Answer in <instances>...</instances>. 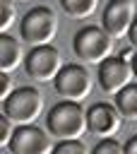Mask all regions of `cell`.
<instances>
[{
	"label": "cell",
	"mask_w": 137,
	"mask_h": 154,
	"mask_svg": "<svg viewBox=\"0 0 137 154\" xmlns=\"http://www.w3.org/2000/svg\"><path fill=\"white\" fill-rule=\"evenodd\" d=\"M48 132L58 140H82L84 132H89L87 125V111L82 108L79 101H58L48 116H46Z\"/></svg>",
	"instance_id": "obj_1"
},
{
	"label": "cell",
	"mask_w": 137,
	"mask_h": 154,
	"mask_svg": "<svg viewBox=\"0 0 137 154\" xmlns=\"http://www.w3.org/2000/svg\"><path fill=\"white\" fill-rule=\"evenodd\" d=\"M72 51L79 60L101 65L106 58L113 55V36L103 26H94V24L82 26L72 36Z\"/></svg>",
	"instance_id": "obj_2"
},
{
	"label": "cell",
	"mask_w": 137,
	"mask_h": 154,
	"mask_svg": "<svg viewBox=\"0 0 137 154\" xmlns=\"http://www.w3.org/2000/svg\"><path fill=\"white\" fill-rule=\"evenodd\" d=\"M19 34H22V41H26L31 46H48L58 34L55 12L46 5L31 7L19 22Z\"/></svg>",
	"instance_id": "obj_3"
},
{
	"label": "cell",
	"mask_w": 137,
	"mask_h": 154,
	"mask_svg": "<svg viewBox=\"0 0 137 154\" xmlns=\"http://www.w3.org/2000/svg\"><path fill=\"white\" fill-rule=\"evenodd\" d=\"M2 113L14 125H31L43 113V94L34 87H17L2 101Z\"/></svg>",
	"instance_id": "obj_4"
},
{
	"label": "cell",
	"mask_w": 137,
	"mask_h": 154,
	"mask_svg": "<svg viewBox=\"0 0 137 154\" xmlns=\"http://www.w3.org/2000/svg\"><path fill=\"white\" fill-rule=\"evenodd\" d=\"M58 96L67 99V101H84L89 94H91V87H94V79L89 75V70L79 63H65L62 70L58 72L55 82H53Z\"/></svg>",
	"instance_id": "obj_5"
},
{
	"label": "cell",
	"mask_w": 137,
	"mask_h": 154,
	"mask_svg": "<svg viewBox=\"0 0 137 154\" xmlns=\"http://www.w3.org/2000/svg\"><path fill=\"white\" fill-rule=\"evenodd\" d=\"M62 65H65L62 55L53 43L31 46V51L26 53V60H24V70L34 82H55Z\"/></svg>",
	"instance_id": "obj_6"
},
{
	"label": "cell",
	"mask_w": 137,
	"mask_h": 154,
	"mask_svg": "<svg viewBox=\"0 0 137 154\" xmlns=\"http://www.w3.org/2000/svg\"><path fill=\"white\" fill-rule=\"evenodd\" d=\"M132 77H135V70H132V63L125 60L123 55H111L106 58L99 70H96V79H99V87L106 91V94H118L123 91L127 84H132Z\"/></svg>",
	"instance_id": "obj_7"
},
{
	"label": "cell",
	"mask_w": 137,
	"mask_h": 154,
	"mask_svg": "<svg viewBox=\"0 0 137 154\" xmlns=\"http://www.w3.org/2000/svg\"><path fill=\"white\" fill-rule=\"evenodd\" d=\"M53 142H50V132L41 130L38 125H17L12 142L7 144V149L12 154H50L53 152Z\"/></svg>",
	"instance_id": "obj_8"
},
{
	"label": "cell",
	"mask_w": 137,
	"mask_h": 154,
	"mask_svg": "<svg viewBox=\"0 0 137 154\" xmlns=\"http://www.w3.org/2000/svg\"><path fill=\"white\" fill-rule=\"evenodd\" d=\"M137 19V10H135V0H111L103 10L101 17V26L113 36V38H123L130 34L132 24Z\"/></svg>",
	"instance_id": "obj_9"
},
{
	"label": "cell",
	"mask_w": 137,
	"mask_h": 154,
	"mask_svg": "<svg viewBox=\"0 0 137 154\" xmlns=\"http://www.w3.org/2000/svg\"><path fill=\"white\" fill-rule=\"evenodd\" d=\"M87 125H89V132L94 137H101V140L113 137L123 125V113L118 111L115 103L99 101L87 111Z\"/></svg>",
	"instance_id": "obj_10"
},
{
	"label": "cell",
	"mask_w": 137,
	"mask_h": 154,
	"mask_svg": "<svg viewBox=\"0 0 137 154\" xmlns=\"http://www.w3.org/2000/svg\"><path fill=\"white\" fill-rule=\"evenodd\" d=\"M24 60H26V53H24L19 38H14L10 34H0V70L10 75L19 65H24Z\"/></svg>",
	"instance_id": "obj_11"
},
{
	"label": "cell",
	"mask_w": 137,
	"mask_h": 154,
	"mask_svg": "<svg viewBox=\"0 0 137 154\" xmlns=\"http://www.w3.org/2000/svg\"><path fill=\"white\" fill-rule=\"evenodd\" d=\"M115 106L127 120H137V82L127 84L123 91L115 94Z\"/></svg>",
	"instance_id": "obj_12"
},
{
	"label": "cell",
	"mask_w": 137,
	"mask_h": 154,
	"mask_svg": "<svg viewBox=\"0 0 137 154\" xmlns=\"http://www.w3.org/2000/svg\"><path fill=\"white\" fill-rule=\"evenodd\" d=\"M62 10L70 14V17H77V19H87L96 12V5L99 0H60Z\"/></svg>",
	"instance_id": "obj_13"
},
{
	"label": "cell",
	"mask_w": 137,
	"mask_h": 154,
	"mask_svg": "<svg viewBox=\"0 0 137 154\" xmlns=\"http://www.w3.org/2000/svg\"><path fill=\"white\" fill-rule=\"evenodd\" d=\"M17 19V7H14V0H0V31L7 34L10 26L14 24Z\"/></svg>",
	"instance_id": "obj_14"
},
{
	"label": "cell",
	"mask_w": 137,
	"mask_h": 154,
	"mask_svg": "<svg viewBox=\"0 0 137 154\" xmlns=\"http://www.w3.org/2000/svg\"><path fill=\"white\" fill-rule=\"evenodd\" d=\"M50 154H91L82 140H58Z\"/></svg>",
	"instance_id": "obj_15"
},
{
	"label": "cell",
	"mask_w": 137,
	"mask_h": 154,
	"mask_svg": "<svg viewBox=\"0 0 137 154\" xmlns=\"http://www.w3.org/2000/svg\"><path fill=\"white\" fill-rule=\"evenodd\" d=\"M91 154H125V144H120L115 137H103L96 142Z\"/></svg>",
	"instance_id": "obj_16"
},
{
	"label": "cell",
	"mask_w": 137,
	"mask_h": 154,
	"mask_svg": "<svg viewBox=\"0 0 137 154\" xmlns=\"http://www.w3.org/2000/svg\"><path fill=\"white\" fill-rule=\"evenodd\" d=\"M14 130H17V125H14V123L2 113V116H0V144H2V147H7V144L12 142Z\"/></svg>",
	"instance_id": "obj_17"
},
{
	"label": "cell",
	"mask_w": 137,
	"mask_h": 154,
	"mask_svg": "<svg viewBox=\"0 0 137 154\" xmlns=\"http://www.w3.org/2000/svg\"><path fill=\"white\" fill-rule=\"evenodd\" d=\"M0 82H2V84H0V99L5 101V99L14 91V89H12V77H10L7 72H2V75H0Z\"/></svg>",
	"instance_id": "obj_18"
},
{
	"label": "cell",
	"mask_w": 137,
	"mask_h": 154,
	"mask_svg": "<svg viewBox=\"0 0 137 154\" xmlns=\"http://www.w3.org/2000/svg\"><path fill=\"white\" fill-rule=\"evenodd\" d=\"M125 154H137V135H132L125 142Z\"/></svg>",
	"instance_id": "obj_19"
},
{
	"label": "cell",
	"mask_w": 137,
	"mask_h": 154,
	"mask_svg": "<svg viewBox=\"0 0 137 154\" xmlns=\"http://www.w3.org/2000/svg\"><path fill=\"white\" fill-rule=\"evenodd\" d=\"M127 41H130V46L137 51V19H135V24H132V29H130V34H127Z\"/></svg>",
	"instance_id": "obj_20"
},
{
	"label": "cell",
	"mask_w": 137,
	"mask_h": 154,
	"mask_svg": "<svg viewBox=\"0 0 137 154\" xmlns=\"http://www.w3.org/2000/svg\"><path fill=\"white\" fill-rule=\"evenodd\" d=\"M130 63H132V70H135V77H137V53L132 55V60H130Z\"/></svg>",
	"instance_id": "obj_21"
},
{
	"label": "cell",
	"mask_w": 137,
	"mask_h": 154,
	"mask_svg": "<svg viewBox=\"0 0 137 154\" xmlns=\"http://www.w3.org/2000/svg\"><path fill=\"white\" fill-rule=\"evenodd\" d=\"M14 2H31V0H14Z\"/></svg>",
	"instance_id": "obj_22"
}]
</instances>
